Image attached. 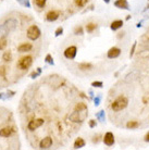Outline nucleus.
Listing matches in <instances>:
<instances>
[{
  "label": "nucleus",
  "mask_w": 149,
  "mask_h": 150,
  "mask_svg": "<svg viewBox=\"0 0 149 150\" xmlns=\"http://www.w3.org/2000/svg\"><path fill=\"white\" fill-rule=\"evenodd\" d=\"M127 105H128V99H127L125 96H119L114 101L112 102L111 108L113 111L119 112L121 110L125 109L127 107Z\"/></svg>",
  "instance_id": "1"
},
{
  "label": "nucleus",
  "mask_w": 149,
  "mask_h": 150,
  "mask_svg": "<svg viewBox=\"0 0 149 150\" xmlns=\"http://www.w3.org/2000/svg\"><path fill=\"white\" fill-rule=\"evenodd\" d=\"M33 63V58L31 56H25L21 58L18 62V67H19L20 70H27Z\"/></svg>",
  "instance_id": "2"
},
{
  "label": "nucleus",
  "mask_w": 149,
  "mask_h": 150,
  "mask_svg": "<svg viewBox=\"0 0 149 150\" xmlns=\"http://www.w3.org/2000/svg\"><path fill=\"white\" fill-rule=\"evenodd\" d=\"M40 30L38 28V26L36 25H32V26L28 27V30H27V37L30 38L31 40H36L39 38L40 36Z\"/></svg>",
  "instance_id": "3"
},
{
  "label": "nucleus",
  "mask_w": 149,
  "mask_h": 150,
  "mask_svg": "<svg viewBox=\"0 0 149 150\" xmlns=\"http://www.w3.org/2000/svg\"><path fill=\"white\" fill-rule=\"evenodd\" d=\"M45 121L43 120V119H35V120H32L30 123L27 124V128L30 129V131L34 132L35 129H37L38 127H40L41 125L44 124Z\"/></svg>",
  "instance_id": "4"
},
{
  "label": "nucleus",
  "mask_w": 149,
  "mask_h": 150,
  "mask_svg": "<svg viewBox=\"0 0 149 150\" xmlns=\"http://www.w3.org/2000/svg\"><path fill=\"white\" fill-rule=\"evenodd\" d=\"M77 53V48L75 46H70L64 50V57L67 59H74Z\"/></svg>",
  "instance_id": "5"
},
{
  "label": "nucleus",
  "mask_w": 149,
  "mask_h": 150,
  "mask_svg": "<svg viewBox=\"0 0 149 150\" xmlns=\"http://www.w3.org/2000/svg\"><path fill=\"white\" fill-rule=\"evenodd\" d=\"M60 14H61V12L58 11V10H51V11H49L46 14V20L49 21V22H55V21L59 19Z\"/></svg>",
  "instance_id": "6"
},
{
  "label": "nucleus",
  "mask_w": 149,
  "mask_h": 150,
  "mask_svg": "<svg viewBox=\"0 0 149 150\" xmlns=\"http://www.w3.org/2000/svg\"><path fill=\"white\" fill-rule=\"evenodd\" d=\"M52 146V138L51 137H45L44 139H41L39 143V148L40 149H49Z\"/></svg>",
  "instance_id": "7"
},
{
  "label": "nucleus",
  "mask_w": 149,
  "mask_h": 150,
  "mask_svg": "<svg viewBox=\"0 0 149 150\" xmlns=\"http://www.w3.org/2000/svg\"><path fill=\"white\" fill-rule=\"evenodd\" d=\"M120 54H121V49L118 48V47H112V48H110L109 49L108 53H107V56H108L109 59L118 58Z\"/></svg>",
  "instance_id": "8"
},
{
  "label": "nucleus",
  "mask_w": 149,
  "mask_h": 150,
  "mask_svg": "<svg viewBox=\"0 0 149 150\" xmlns=\"http://www.w3.org/2000/svg\"><path fill=\"white\" fill-rule=\"evenodd\" d=\"M104 143L107 146H112L114 144V135L112 134L111 132H108L104 137Z\"/></svg>",
  "instance_id": "9"
},
{
  "label": "nucleus",
  "mask_w": 149,
  "mask_h": 150,
  "mask_svg": "<svg viewBox=\"0 0 149 150\" xmlns=\"http://www.w3.org/2000/svg\"><path fill=\"white\" fill-rule=\"evenodd\" d=\"M4 24H6V26L9 28V30L12 32V30H14L15 28H16V26H18V21L15 19H9L4 22Z\"/></svg>",
  "instance_id": "10"
},
{
  "label": "nucleus",
  "mask_w": 149,
  "mask_h": 150,
  "mask_svg": "<svg viewBox=\"0 0 149 150\" xmlns=\"http://www.w3.org/2000/svg\"><path fill=\"white\" fill-rule=\"evenodd\" d=\"M114 6L119 9H124V10H130V6L127 0H116L114 2Z\"/></svg>",
  "instance_id": "11"
},
{
  "label": "nucleus",
  "mask_w": 149,
  "mask_h": 150,
  "mask_svg": "<svg viewBox=\"0 0 149 150\" xmlns=\"http://www.w3.org/2000/svg\"><path fill=\"white\" fill-rule=\"evenodd\" d=\"M33 48V46L28 44V42H24V44H21V45L18 47V50L19 52H26V51H31Z\"/></svg>",
  "instance_id": "12"
},
{
  "label": "nucleus",
  "mask_w": 149,
  "mask_h": 150,
  "mask_svg": "<svg viewBox=\"0 0 149 150\" xmlns=\"http://www.w3.org/2000/svg\"><path fill=\"white\" fill-rule=\"evenodd\" d=\"M70 120H71L72 122H82L83 117H81V112H79V111H74V112L70 115Z\"/></svg>",
  "instance_id": "13"
},
{
  "label": "nucleus",
  "mask_w": 149,
  "mask_h": 150,
  "mask_svg": "<svg viewBox=\"0 0 149 150\" xmlns=\"http://www.w3.org/2000/svg\"><path fill=\"white\" fill-rule=\"evenodd\" d=\"M13 133V129L11 127H4L0 129V136L1 137H9V136L12 135Z\"/></svg>",
  "instance_id": "14"
},
{
  "label": "nucleus",
  "mask_w": 149,
  "mask_h": 150,
  "mask_svg": "<svg viewBox=\"0 0 149 150\" xmlns=\"http://www.w3.org/2000/svg\"><path fill=\"white\" fill-rule=\"evenodd\" d=\"M10 33V30L6 26V24H2V25H0V38H6L9 35Z\"/></svg>",
  "instance_id": "15"
},
{
  "label": "nucleus",
  "mask_w": 149,
  "mask_h": 150,
  "mask_svg": "<svg viewBox=\"0 0 149 150\" xmlns=\"http://www.w3.org/2000/svg\"><path fill=\"white\" fill-rule=\"evenodd\" d=\"M123 26V21H121V20H116V21H113L111 23V25H110V28L112 30H116L121 28V27Z\"/></svg>",
  "instance_id": "16"
},
{
  "label": "nucleus",
  "mask_w": 149,
  "mask_h": 150,
  "mask_svg": "<svg viewBox=\"0 0 149 150\" xmlns=\"http://www.w3.org/2000/svg\"><path fill=\"white\" fill-rule=\"evenodd\" d=\"M84 146H85V140L81 137L76 138V140L74 142V149H81Z\"/></svg>",
  "instance_id": "17"
},
{
  "label": "nucleus",
  "mask_w": 149,
  "mask_h": 150,
  "mask_svg": "<svg viewBox=\"0 0 149 150\" xmlns=\"http://www.w3.org/2000/svg\"><path fill=\"white\" fill-rule=\"evenodd\" d=\"M78 69H79L81 71H89V70H92V69H93V64L84 62V63L78 64Z\"/></svg>",
  "instance_id": "18"
},
{
  "label": "nucleus",
  "mask_w": 149,
  "mask_h": 150,
  "mask_svg": "<svg viewBox=\"0 0 149 150\" xmlns=\"http://www.w3.org/2000/svg\"><path fill=\"white\" fill-rule=\"evenodd\" d=\"M138 126H139V123H138L137 121H130V122H127V124H126V127L131 128V129L137 128Z\"/></svg>",
  "instance_id": "19"
},
{
  "label": "nucleus",
  "mask_w": 149,
  "mask_h": 150,
  "mask_svg": "<svg viewBox=\"0 0 149 150\" xmlns=\"http://www.w3.org/2000/svg\"><path fill=\"white\" fill-rule=\"evenodd\" d=\"M75 111H79V112H82V111H86L87 110V105H85V103H78V105H76V107H75Z\"/></svg>",
  "instance_id": "20"
},
{
  "label": "nucleus",
  "mask_w": 149,
  "mask_h": 150,
  "mask_svg": "<svg viewBox=\"0 0 149 150\" xmlns=\"http://www.w3.org/2000/svg\"><path fill=\"white\" fill-rule=\"evenodd\" d=\"M96 28H97V25H96L95 23H89V24H87V25H86V30H87L88 33L94 32Z\"/></svg>",
  "instance_id": "21"
},
{
  "label": "nucleus",
  "mask_w": 149,
  "mask_h": 150,
  "mask_svg": "<svg viewBox=\"0 0 149 150\" xmlns=\"http://www.w3.org/2000/svg\"><path fill=\"white\" fill-rule=\"evenodd\" d=\"M2 59H4V61H6V62L11 61L12 60V53L10 52V51H6V52L4 53V56H2Z\"/></svg>",
  "instance_id": "22"
},
{
  "label": "nucleus",
  "mask_w": 149,
  "mask_h": 150,
  "mask_svg": "<svg viewBox=\"0 0 149 150\" xmlns=\"http://www.w3.org/2000/svg\"><path fill=\"white\" fill-rule=\"evenodd\" d=\"M8 45V40L6 38H0V50H4Z\"/></svg>",
  "instance_id": "23"
},
{
  "label": "nucleus",
  "mask_w": 149,
  "mask_h": 150,
  "mask_svg": "<svg viewBox=\"0 0 149 150\" xmlns=\"http://www.w3.org/2000/svg\"><path fill=\"white\" fill-rule=\"evenodd\" d=\"M20 4H22L23 7H26V8H31V2L30 0H16Z\"/></svg>",
  "instance_id": "24"
},
{
  "label": "nucleus",
  "mask_w": 149,
  "mask_h": 150,
  "mask_svg": "<svg viewBox=\"0 0 149 150\" xmlns=\"http://www.w3.org/2000/svg\"><path fill=\"white\" fill-rule=\"evenodd\" d=\"M74 1H75V4H76L77 7H84V6L87 4L88 0H74Z\"/></svg>",
  "instance_id": "25"
},
{
  "label": "nucleus",
  "mask_w": 149,
  "mask_h": 150,
  "mask_svg": "<svg viewBox=\"0 0 149 150\" xmlns=\"http://www.w3.org/2000/svg\"><path fill=\"white\" fill-rule=\"evenodd\" d=\"M46 1H47V0H35V4L39 8H44L46 4Z\"/></svg>",
  "instance_id": "26"
},
{
  "label": "nucleus",
  "mask_w": 149,
  "mask_h": 150,
  "mask_svg": "<svg viewBox=\"0 0 149 150\" xmlns=\"http://www.w3.org/2000/svg\"><path fill=\"white\" fill-rule=\"evenodd\" d=\"M46 62L49 64H51V65H53L55 64V62H53V59H52V57L50 56V54H47L46 56Z\"/></svg>",
  "instance_id": "27"
},
{
  "label": "nucleus",
  "mask_w": 149,
  "mask_h": 150,
  "mask_svg": "<svg viewBox=\"0 0 149 150\" xmlns=\"http://www.w3.org/2000/svg\"><path fill=\"white\" fill-rule=\"evenodd\" d=\"M40 73H41L40 68H38V69H37V72H33V73L31 74V77H32V79H35V77H37V76H38L39 74H40Z\"/></svg>",
  "instance_id": "28"
},
{
  "label": "nucleus",
  "mask_w": 149,
  "mask_h": 150,
  "mask_svg": "<svg viewBox=\"0 0 149 150\" xmlns=\"http://www.w3.org/2000/svg\"><path fill=\"white\" fill-rule=\"evenodd\" d=\"M74 34L75 35H83V28L81 26L76 27L74 30Z\"/></svg>",
  "instance_id": "29"
},
{
  "label": "nucleus",
  "mask_w": 149,
  "mask_h": 150,
  "mask_svg": "<svg viewBox=\"0 0 149 150\" xmlns=\"http://www.w3.org/2000/svg\"><path fill=\"white\" fill-rule=\"evenodd\" d=\"M62 33H63V28H62V27H58V28L56 30V32H55V35L58 37V36H60V35H62Z\"/></svg>",
  "instance_id": "30"
},
{
  "label": "nucleus",
  "mask_w": 149,
  "mask_h": 150,
  "mask_svg": "<svg viewBox=\"0 0 149 150\" xmlns=\"http://www.w3.org/2000/svg\"><path fill=\"white\" fill-rule=\"evenodd\" d=\"M97 117L99 119V120L104 121V111H100V112L97 114Z\"/></svg>",
  "instance_id": "31"
},
{
  "label": "nucleus",
  "mask_w": 149,
  "mask_h": 150,
  "mask_svg": "<svg viewBox=\"0 0 149 150\" xmlns=\"http://www.w3.org/2000/svg\"><path fill=\"white\" fill-rule=\"evenodd\" d=\"M102 82H93L92 83V86L94 87H102Z\"/></svg>",
  "instance_id": "32"
},
{
  "label": "nucleus",
  "mask_w": 149,
  "mask_h": 150,
  "mask_svg": "<svg viewBox=\"0 0 149 150\" xmlns=\"http://www.w3.org/2000/svg\"><path fill=\"white\" fill-rule=\"evenodd\" d=\"M96 124H97V123H96V121H95V120H90L89 121V126H90V127H95V126H96Z\"/></svg>",
  "instance_id": "33"
},
{
  "label": "nucleus",
  "mask_w": 149,
  "mask_h": 150,
  "mask_svg": "<svg viewBox=\"0 0 149 150\" xmlns=\"http://www.w3.org/2000/svg\"><path fill=\"white\" fill-rule=\"evenodd\" d=\"M4 73H6V68L4 67H0V74L4 76Z\"/></svg>",
  "instance_id": "34"
},
{
  "label": "nucleus",
  "mask_w": 149,
  "mask_h": 150,
  "mask_svg": "<svg viewBox=\"0 0 149 150\" xmlns=\"http://www.w3.org/2000/svg\"><path fill=\"white\" fill-rule=\"evenodd\" d=\"M135 47H136V42H134V45H133V47H132V50H131V53H130V56H131V57H132L133 54H134Z\"/></svg>",
  "instance_id": "35"
},
{
  "label": "nucleus",
  "mask_w": 149,
  "mask_h": 150,
  "mask_svg": "<svg viewBox=\"0 0 149 150\" xmlns=\"http://www.w3.org/2000/svg\"><path fill=\"white\" fill-rule=\"evenodd\" d=\"M144 40H148V41H149V30H147V33H146V35L144 36Z\"/></svg>",
  "instance_id": "36"
},
{
  "label": "nucleus",
  "mask_w": 149,
  "mask_h": 150,
  "mask_svg": "<svg viewBox=\"0 0 149 150\" xmlns=\"http://www.w3.org/2000/svg\"><path fill=\"white\" fill-rule=\"evenodd\" d=\"M99 102H100V97H97L96 99H95V105H99Z\"/></svg>",
  "instance_id": "37"
},
{
  "label": "nucleus",
  "mask_w": 149,
  "mask_h": 150,
  "mask_svg": "<svg viewBox=\"0 0 149 150\" xmlns=\"http://www.w3.org/2000/svg\"><path fill=\"white\" fill-rule=\"evenodd\" d=\"M145 142H147V143H149V132L146 134V136H145Z\"/></svg>",
  "instance_id": "38"
},
{
  "label": "nucleus",
  "mask_w": 149,
  "mask_h": 150,
  "mask_svg": "<svg viewBox=\"0 0 149 150\" xmlns=\"http://www.w3.org/2000/svg\"><path fill=\"white\" fill-rule=\"evenodd\" d=\"M123 36H124V33H123V32H122V33H119V35H118V37H119V38L123 37Z\"/></svg>",
  "instance_id": "39"
},
{
  "label": "nucleus",
  "mask_w": 149,
  "mask_h": 150,
  "mask_svg": "<svg viewBox=\"0 0 149 150\" xmlns=\"http://www.w3.org/2000/svg\"><path fill=\"white\" fill-rule=\"evenodd\" d=\"M4 94H2V93H1V94H0V99H4Z\"/></svg>",
  "instance_id": "40"
},
{
  "label": "nucleus",
  "mask_w": 149,
  "mask_h": 150,
  "mask_svg": "<svg viewBox=\"0 0 149 150\" xmlns=\"http://www.w3.org/2000/svg\"><path fill=\"white\" fill-rule=\"evenodd\" d=\"M104 1H106V2H107V4H108L109 1H110V0H104Z\"/></svg>",
  "instance_id": "41"
}]
</instances>
